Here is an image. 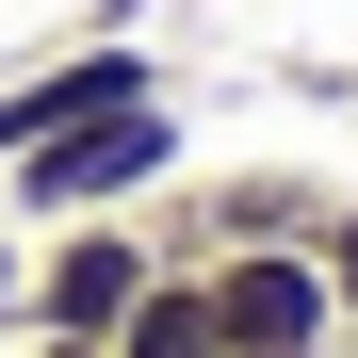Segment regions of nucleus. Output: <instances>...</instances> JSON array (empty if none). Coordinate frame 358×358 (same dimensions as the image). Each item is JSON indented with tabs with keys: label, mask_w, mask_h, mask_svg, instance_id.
<instances>
[{
	"label": "nucleus",
	"mask_w": 358,
	"mask_h": 358,
	"mask_svg": "<svg viewBox=\"0 0 358 358\" xmlns=\"http://www.w3.org/2000/svg\"><path fill=\"white\" fill-rule=\"evenodd\" d=\"M196 293H212L228 358H293V342H342V293H326V261H310V245H228V261H196Z\"/></svg>",
	"instance_id": "4"
},
{
	"label": "nucleus",
	"mask_w": 358,
	"mask_h": 358,
	"mask_svg": "<svg viewBox=\"0 0 358 358\" xmlns=\"http://www.w3.org/2000/svg\"><path fill=\"white\" fill-rule=\"evenodd\" d=\"M131 98H179L147 33H82V49H49V66H17V82H0V163H17V147H49V131H82V114H131Z\"/></svg>",
	"instance_id": "3"
},
{
	"label": "nucleus",
	"mask_w": 358,
	"mask_h": 358,
	"mask_svg": "<svg viewBox=\"0 0 358 358\" xmlns=\"http://www.w3.org/2000/svg\"><path fill=\"white\" fill-rule=\"evenodd\" d=\"M310 261H326V293H342V358H358V196H326V228H310Z\"/></svg>",
	"instance_id": "6"
},
{
	"label": "nucleus",
	"mask_w": 358,
	"mask_h": 358,
	"mask_svg": "<svg viewBox=\"0 0 358 358\" xmlns=\"http://www.w3.org/2000/svg\"><path fill=\"white\" fill-rule=\"evenodd\" d=\"M293 358H342V342H293Z\"/></svg>",
	"instance_id": "10"
},
{
	"label": "nucleus",
	"mask_w": 358,
	"mask_h": 358,
	"mask_svg": "<svg viewBox=\"0 0 358 358\" xmlns=\"http://www.w3.org/2000/svg\"><path fill=\"white\" fill-rule=\"evenodd\" d=\"M310 98H342V114H358V66H310Z\"/></svg>",
	"instance_id": "9"
},
{
	"label": "nucleus",
	"mask_w": 358,
	"mask_h": 358,
	"mask_svg": "<svg viewBox=\"0 0 358 358\" xmlns=\"http://www.w3.org/2000/svg\"><path fill=\"white\" fill-rule=\"evenodd\" d=\"M17 179V228H66V212H147L179 179V98H131V114H82V131H49L0 163Z\"/></svg>",
	"instance_id": "1"
},
{
	"label": "nucleus",
	"mask_w": 358,
	"mask_h": 358,
	"mask_svg": "<svg viewBox=\"0 0 358 358\" xmlns=\"http://www.w3.org/2000/svg\"><path fill=\"white\" fill-rule=\"evenodd\" d=\"M0 358H114V342H33V326H17V342H0Z\"/></svg>",
	"instance_id": "8"
},
{
	"label": "nucleus",
	"mask_w": 358,
	"mask_h": 358,
	"mask_svg": "<svg viewBox=\"0 0 358 358\" xmlns=\"http://www.w3.org/2000/svg\"><path fill=\"white\" fill-rule=\"evenodd\" d=\"M17 261H33V245H17V228H0V342H17Z\"/></svg>",
	"instance_id": "7"
},
{
	"label": "nucleus",
	"mask_w": 358,
	"mask_h": 358,
	"mask_svg": "<svg viewBox=\"0 0 358 358\" xmlns=\"http://www.w3.org/2000/svg\"><path fill=\"white\" fill-rule=\"evenodd\" d=\"M114 358H228V326H212V293H196V277H147V293H131V326H114Z\"/></svg>",
	"instance_id": "5"
},
{
	"label": "nucleus",
	"mask_w": 358,
	"mask_h": 358,
	"mask_svg": "<svg viewBox=\"0 0 358 358\" xmlns=\"http://www.w3.org/2000/svg\"><path fill=\"white\" fill-rule=\"evenodd\" d=\"M147 277H163L147 212H66V228H33V261H17V326L33 342H114Z\"/></svg>",
	"instance_id": "2"
}]
</instances>
